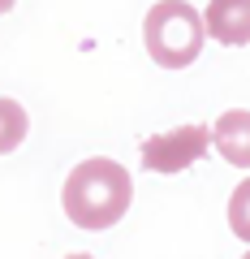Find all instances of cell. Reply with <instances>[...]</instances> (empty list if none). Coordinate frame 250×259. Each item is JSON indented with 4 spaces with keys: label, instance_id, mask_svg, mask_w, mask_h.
Returning a JSON list of instances; mask_svg holds the SVG:
<instances>
[{
    "label": "cell",
    "instance_id": "6da1fadb",
    "mask_svg": "<svg viewBox=\"0 0 250 259\" xmlns=\"http://www.w3.org/2000/svg\"><path fill=\"white\" fill-rule=\"evenodd\" d=\"M134 203V182L117 160H82L74 173L65 177L61 190V207L78 229H112Z\"/></svg>",
    "mask_w": 250,
    "mask_h": 259
},
{
    "label": "cell",
    "instance_id": "7a4b0ae2",
    "mask_svg": "<svg viewBox=\"0 0 250 259\" xmlns=\"http://www.w3.org/2000/svg\"><path fill=\"white\" fill-rule=\"evenodd\" d=\"M203 13L185 0H160L151 5L147 22H142V44H147V56L160 65V69H185L194 65L198 52H203Z\"/></svg>",
    "mask_w": 250,
    "mask_h": 259
},
{
    "label": "cell",
    "instance_id": "3957f363",
    "mask_svg": "<svg viewBox=\"0 0 250 259\" xmlns=\"http://www.w3.org/2000/svg\"><path fill=\"white\" fill-rule=\"evenodd\" d=\"M207 147H212V130L207 125H177L168 134H156V139L142 143V164L151 173L173 177V173H185L190 164H198L207 156Z\"/></svg>",
    "mask_w": 250,
    "mask_h": 259
},
{
    "label": "cell",
    "instance_id": "277c9868",
    "mask_svg": "<svg viewBox=\"0 0 250 259\" xmlns=\"http://www.w3.org/2000/svg\"><path fill=\"white\" fill-rule=\"evenodd\" d=\"M203 30L224 48L250 44V0H207Z\"/></svg>",
    "mask_w": 250,
    "mask_h": 259
},
{
    "label": "cell",
    "instance_id": "5b68a950",
    "mask_svg": "<svg viewBox=\"0 0 250 259\" xmlns=\"http://www.w3.org/2000/svg\"><path fill=\"white\" fill-rule=\"evenodd\" d=\"M212 147L220 151L233 168H250V112L246 108H229V112L216 117Z\"/></svg>",
    "mask_w": 250,
    "mask_h": 259
},
{
    "label": "cell",
    "instance_id": "8992f818",
    "mask_svg": "<svg viewBox=\"0 0 250 259\" xmlns=\"http://www.w3.org/2000/svg\"><path fill=\"white\" fill-rule=\"evenodd\" d=\"M26 130H30V117H26V108L0 95V156H9L13 147H22Z\"/></svg>",
    "mask_w": 250,
    "mask_h": 259
},
{
    "label": "cell",
    "instance_id": "52a82bcc",
    "mask_svg": "<svg viewBox=\"0 0 250 259\" xmlns=\"http://www.w3.org/2000/svg\"><path fill=\"white\" fill-rule=\"evenodd\" d=\"M229 229L241 242H250V177L229 194Z\"/></svg>",
    "mask_w": 250,
    "mask_h": 259
},
{
    "label": "cell",
    "instance_id": "ba28073f",
    "mask_svg": "<svg viewBox=\"0 0 250 259\" xmlns=\"http://www.w3.org/2000/svg\"><path fill=\"white\" fill-rule=\"evenodd\" d=\"M13 5H18V0H0V13H9V9H13Z\"/></svg>",
    "mask_w": 250,
    "mask_h": 259
},
{
    "label": "cell",
    "instance_id": "9c48e42d",
    "mask_svg": "<svg viewBox=\"0 0 250 259\" xmlns=\"http://www.w3.org/2000/svg\"><path fill=\"white\" fill-rule=\"evenodd\" d=\"M65 259H95V255H65Z\"/></svg>",
    "mask_w": 250,
    "mask_h": 259
},
{
    "label": "cell",
    "instance_id": "30bf717a",
    "mask_svg": "<svg viewBox=\"0 0 250 259\" xmlns=\"http://www.w3.org/2000/svg\"><path fill=\"white\" fill-rule=\"evenodd\" d=\"M241 259H250V250H246V255H241Z\"/></svg>",
    "mask_w": 250,
    "mask_h": 259
}]
</instances>
